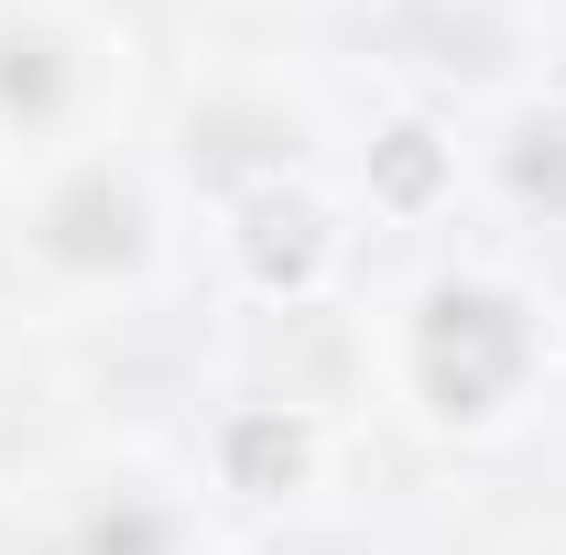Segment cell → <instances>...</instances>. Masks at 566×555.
<instances>
[{
	"label": "cell",
	"instance_id": "cell-1",
	"mask_svg": "<svg viewBox=\"0 0 566 555\" xmlns=\"http://www.w3.org/2000/svg\"><path fill=\"white\" fill-rule=\"evenodd\" d=\"M415 404L436 425H501L512 415V392H523V370H534V316H523V294H501V283H436L415 305Z\"/></svg>",
	"mask_w": 566,
	"mask_h": 555
},
{
	"label": "cell",
	"instance_id": "cell-2",
	"mask_svg": "<svg viewBox=\"0 0 566 555\" xmlns=\"http://www.w3.org/2000/svg\"><path fill=\"white\" fill-rule=\"evenodd\" d=\"M229 262H240V283L262 305H316L338 283V262H349V229H338V208L305 175H262L229 208Z\"/></svg>",
	"mask_w": 566,
	"mask_h": 555
},
{
	"label": "cell",
	"instance_id": "cell-3",
	"mask_svg": "<svg viewBox=\"0 0 566 555\" xmlns=\"http://www.w3.org/2000/svg\"><path fill=\"white\" fill-rule=\"evenodd\" d=\"M316 458H327V436L305 404H240V415L218 425V480L240 490V501H294V490H316Z\"/></svg>",
	"mask_w": 566,
	"mask_h": 555
},
{
	"label": "cell",
	"instance_id": "cell-4",
	"mask_svg": "<svg viewBox=\"0 0 566 555\" xmlns=\"http://www.w3.org/2000/svg\"><path fill=\"white\" fill-rule=\"evenodd\" d=\"M44 251L76 262V273H98V262H132L142 251V197L120 175H76L66 197L44 208Z\"/></svg>",
	"mask_w": 566,
	"mask_h": 555
},
{
	"label": "cell",
	"instance_id": "cell-5",
	"mask_svg": "<svg viewBox=\"0 0 566 555\" xmlns=\"http://www.w3.org/2000/svg\"><path fill=\"white\" fill-rule=\"evenodd\" d=\"M458 197V142L436 132V121H392V132L370 142V208L392 218H424Z\"/></svg>",
	"mask_w": 566,
	"mask_h": 555
},
{
	"label": "cell",
	"instance_id": "cell-6",
	"mask_svg": "<svg viewBox=\"0 0 566 555\" xmlns=\"http://www.w3.org/2000/svg\"><path fill=\"white\" fill-rule=\"evenodd\" d=\"M512 186H523V197H545V208L566 218V109H556V121H534V132L512 142Z\"/></svg>",
	"mask_w": 566,
	"mask_h": 555
}]
</instances>
